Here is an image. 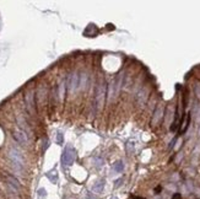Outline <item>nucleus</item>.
Returning a JSON list of instances; mask_svg holds the SVG:
<instances>
[{"label": "nucleus", "mask_w": 200, "mask_h": 199, "mask_svg": "<svg viewBox=\"0 0 200 199\" xmlns=\"http://www.w3.org/2000/svg\"><path fill=\"white\" fill-rule=\"evenodd\" d=\"M76 158V151L73 146H66L63 151V155H61V164L63 166H70L73 165V162L75 161Z\"/></svg>", "instance_id": "2"}, {"label": "nucleus", "mask_w": 200, "mask_h": 199, "mask_svg": "<svg viewBox=\"0 0 200 199\" xmlns=\"http://www.w3.org/2000/svg\"><path fill=\"white\" fill-rule=\"evenodd\" d=\"M172 199H182V196L179 194V193H176V194H173Z\"/></svg>", "instance_id": "23"}, {"label": "nucleus", "mask_w": 200, "mask_h": 199, "mask_svg": "<svg viewBox=\"0 0 200 199\" xmlns=\"http://www.w3.org/2000/svg\"><path fill=\"white\" fill-rule=\"evenodd\" d=\"M12 137L20 144H22V145L27 144V135H26V133H25L23 130H15L14 134H12Z\"/></svg>", "instance_id": "6"}, {"label": "nucleus", "mask_w": 200, "mask_h": 199, "mask_svg": "<svg viewBox=\"0 0 200 199\" xmlns=\"http://www.w3.org/2000/svg\"><path fill=\"white\" fill-rule=\"evenodd\" d=\"M38 194H39L41 198H42V197H45V196H47V192H45V189H43V188H41V189L38 191Z\"/></svg>", "instance_id": "18"}, {"label": "nucleus", "mask_w": 200, "mask_h": 199, "mask_svg": "<svg viewBox=\"0 0 200 199\" xmlns=\"http://www.w3.org/2000/svg\"><path fill=\"white\" fill-rule=\"evenodd\" d=\"M163 113H165V109H163V106L160 104L153 112V117H152V120H151V124L152 125H156L161 122V119L163 118Z\"/></svg>", "instance_id": "5"}, {"label": "nucleus", "mask_w": 200, "mask_h": 199, "mask_svg": "<svg viewBox=\"0 0 200 199\" xmlns=\"http://www.w3.org/2000/svg\"><path fill=\"white\" fill-rule=\"evenodd\" d=\"M87 84V75L86 74H81V76H80V85H79V87H85V85Z\"/></svg>", "instance_id": "14"}, {"label": "nucleus", "mask_w": 200, "mask_h": 199, "mask_svg": "<svg viewBox=\"0 0 200 199\" xmlns=\"http://www.w3.org/2000/svg\"><path fill=\"white\" fill-rule=\"evenodd\" d=\"M9 159L11 161V164L16 170H22L23 167V156L21 154V151L17 150L16 148H11L9 151Z\"/></svg>", "instance_id": "1"}, {"label": "nucleus", "mask_w": 200, "mask_h": 199, "mask_svg": "<svg viewBox=\"0 0 200 199\" xmlns=\"http://www.w3.org/2000/svg\"><path fill=\"white\" fill-rule=\"evenodd\" d=\"M113 170H114V172L120 173V172H123V170H124V164H123L122 161H117L113 165Z\"/></svg>", "instance_id": "13"}, {"label": "nucleus", "mask_w": 200, "mask_h": 199, "mask_svg": "<svg viewBox=\"0 0 200 199\" xmlns=\"http://www.w3.org/2000/svg\"><path fill=\"white\" fill-rule=\"evenodd\" d=\"M112 199H117V198H112Z\"/></svg>", "instance_id": "25"}, {"label": "nucleus", "mask_w": 200, "mask_h": 199, "mask_svg": "<svg viewBox=\"0 0 200 199\" xmlns=\"http://www.w3.org/2000/svg\"><path fill=\"white\" fill-rule=\"evenodd\" d=\"M48 146H49V141L48 140H44V146H43V151H45L48 149Z\"/></svg>", "instance_id": "22"}, {"label": "nucleus", "mask_w": 200, "mask_h": 199, "mask_svg": "<svg viewBox=\"0 0 200 199\" xmlns=\"http://www.w3.org/2000/svg\"><path fill=\"white\" fill-rule=\"evenodd\" d=\"M98 33V28L96 27V25H89L84 31V36L86 37H95Z\"/></svg>", "instance_id": "9"}, {"label": "nucleus", "mask_w": 200, "mask_h": 199, "mask_svg": "<svg viewBox=\"0 0 200 199\" xmlns=\"http://www.w3.org/2000/svg\"><path fill=\"white\" fill-rule=\"evenodd\" d=\"M195 92H197V95L200 96V84H197L195 85Z\"/></svg>", "instance_id": "21"}, {"label": "nucleus", "mask_w": 200, "mask_h": 199, "mask_svg": "<svg viewBox=\"0 0 200 199\" xmlns=\"http://www.w3.org/2000/svg\"><path fill=\"white\" fill-rule=\"evenodd\" d=\"M189 122H190V116H187V119H186V122H184V127L182 128V132H186V129L188 128V125H189Z\"/></svg>", "instance_id": "16"}, {"label": "nucleus", "mask_w": 200, "mask_h": 199, "mask_svg": "<svg viewBox=\"0 0 200 199\" xmlns=\"http://www.w3.org/2000/svg\"><path fill=\"white\" fill-rule=\"evenodd\" d=\"M25 102H26V107L30 113H34V95L32 91H28L25 95Z\"/></svg>", "instance_id": "4"}, {"label": "nucleus", "mask_w": 200, "mask_h": 199, "mask_svg": "<svg viewBox=\"0 0 200 199\" xmlns=\"http://www.w3.org/2000/svg\"><path fill=\"white\" fill-rule=\"evenodd\" d=\"M80 85V77L78 74H73L70 76V79H69V90L70 91H75L76 88L79 87Z\"/></svg>", "instance_id": "7"}, {"label": "nucleus", "mask_w": 200, "mask_h": 199, "mask_svg": "<svg viewBox=\"0 0 200 199\" xmlns=\"http://www.w3.org/2000/svg\"><path fill=\"white\" fill-rule=\"evenodd\" d=\"M104 180H100V181H97L95 184H93V188H92V189H93V192L95 193H101L102 191H103V187H104Z\"/></svg>", "instance_id": "11"}, {"label": "nucleus", "mask_w": 200, "mask_h": 199, "mask_svg": "<svg viewBox=\"0 0 200 199\" xmlns=\"http://www.w3.org/2000/svg\"><path fill=\"white\" fill-rule=\"evenodd\" d=\"M47 177L49 178L50 182H53V183L58 182V173H57V171H55V170H52V171L47 172Z\"/></svg>", "instance_id": "12"}, {"label": "nucleus", "mask_w": 200, "mask_h": 199, "mask_svg": "<svg viewBox=\"0 0 200 199\" xmlns=\"http://www.w3.org/2000/svg\"><path fill=\"white\" fill-rule=\"evenodd\" d=\"M147 96H148L147 88L146 87L141 88V90L137 92V96H136V100H137V102H139V104H144V103H145L146 100H147Z\"/></svg>", "instance_id": "10"}, {"label": "nucleus", "mask_w": 200, "mask_h": 199, "mask_svg": "<svg viewBox=\"0 0 200 199\" xmlns=\"http://www.w3.org/2000/svg\"><path fill=\"white\" fill-rule=\"evenodd\" d=\"M106 100V88L103 86V84L97 86L96 90V95H95V111H98V109L103 106Z\"/></svg>", "instance_id": "3"}, {"label": "nucleus", "mask_w": 200, "mask_h": 199, "mask_svg": "<svg viewBox=\"0 0 200 199\" xmlns=\"http://www.w3.org/2000/svg\"><path fill=\"white\" fill-rule=\"evenodd\" d=\"M129 199H145V198H141V197H134V196H133V197H130Z\"/></svg>", "instance_id": "24"}, {"label": "nucleus", "mask_w": 200, "mask_h": 199, "mask_svg": "<svg viewBox=\"0 0 200 199\" xmlns=\"http://www.w3.org/2000/svg\"><path fill=\"white\" fill-rule=\"evenodd\" d=\"M63 141H64L63 134H61V133H58V135H57V143H58L59 145H61V144H63Z\"/></svg>", "instance_id": "17"}, {"label": "nucleus", "mask_w": 200, "mask_h": 199, "mask_svg": "<svg viewBox=\"0 0 200 199\" xmlns=\"http://www.w3.org/2000/svg\"><path fill=\"white\" fill-rule=\"evenodd\" d=\"M122 182H123V180H122V178L117 180V181H115V183H114V187H115V188H118V187H119V186L122 184Z\"/></svg>", "instance_id": "20"}, {"label": "nucleus", "mask_w": 200, "mask_h": 199, "mask_svg": "<svg viewBox=\"0 0 200 199\" xmlns=\"http://www.w3.org/2000/svg\"><path fill=\"white\" fill-rule=\"evenodd\" d=\"M93 165L97 167V169H100V167L103 165V159H101V158H96L93 160Z\"/></svg>", "instance_id": "15"}, {"label": "nucleus", "mask_w": 200, "mask_h": 199, "mask_svg": "<svg viewBox=\"0 0 200 199\" xmlns=\"http://www.w3.org/2000/svg\"><path fill=\"white\" fill-rule=\"evenodd\" d=\"M134 145L131 143V141H129V143H128V145H126V148H128V151H129V153H133V150H134V148H131V146Z\"/></svg>", "instance_id": "19"}, {"label": "nucleus", "mask_w": 200, "mask_h": 199, "mask_svg": "<svg viewBox=\"0 0 200 199\" xmlns=\"http://www.w3.org/2000/svg\"><path fill=\"white\" fill-rule=\"evenodd\" d=\"M6 178H8V184H9V187L11 188V189L15 193L19 192L20 191V183H19V181L15 178V177H12V176H8Z\"/></svg>", "instance_id": "8"}]
</instances>
